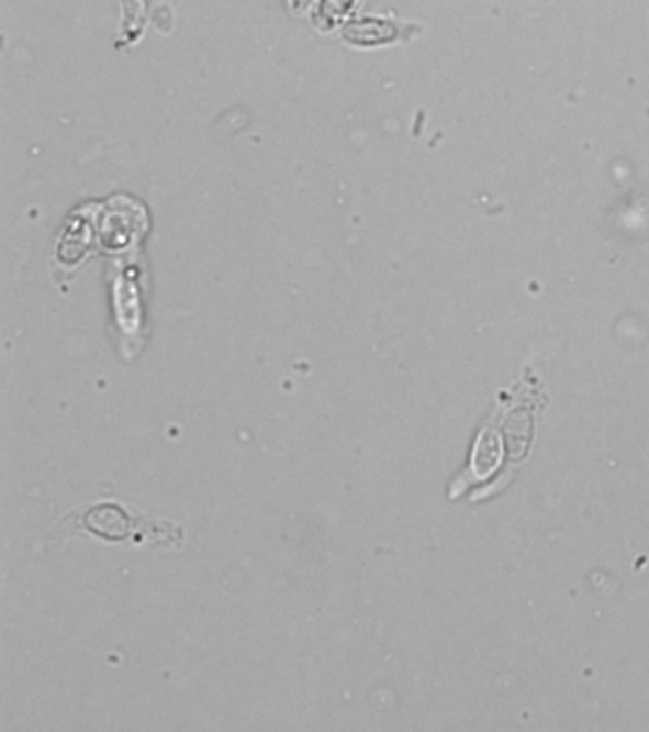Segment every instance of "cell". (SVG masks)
Segmentation results:
<instances>
[{"mask_svg": "<svg viewBox=\"0 0 649 732\" xmlns=\"http://www.w3.org/2000/svg\"><path fill=\"white\" fill-rule=\"evenodd\" d=\"M360 0H321L318 10L314 14V23L322 31H329L336 27L337 23L349 18Z\"/></svg>", "mask_w": 649, "mask_h": 732, "instance_id": "obj_3", "label": "cell"}, {"mask_svg": "<svg viewBox=\"0 0 649 732\" xmlns=\"http://www.w3.org/2000/svg\"><path fill=\"white\" fill-rule=\"evenodd\" d=\"M343 38L357 46H376V44L393 43L399 36L396 23L381 18H357L343 25Z\"/></svg>", "mask_w": 649, "mask_h": 732, "instance_id": "obj_2", "label": "cell"}, {"mask_svg": "<svg viewBox=\"0 0 649 732\" xmlns=\"http://www.w3.org/2000/svg\"><path fill=\"white\" fill-rule=\"evenodd\" d=\"M648 25H649V18H648Z\"/></svg>", "mask_w": 649, "mask_h": 732, "instance_id": "obj_5", "label": "cell"}, {"mask_svg": "<svg viewBox=\"0 0 649 732\" xmlns=\"http://www.w3.org/2000/svg\"><path fill=\"white\" fill-rule=\"evenodd\" d=\"M307 2L309 0H290V4H292L293 10H300V8L305 7Z\"/></svg>", "mask_w": 649, "mask_h": 732, "instance_id": "obj_4", "label": "cell"}, {"mask_svg": "<svg viewBox=\"0 0 649 732\" xmlns=\"http://www.w3.org/2000/svg\"><path fill=\"white\" fill-rule=\"evenodd\" d=\"M75 531L90 532L96 539L113 544L130 542L136 547H179L186 539V532L176 524L139 518L114 502L98 503L86 510Z\"/></svg>", "mask_w": 649, "mask_h": 732, "instance_id": "obj_1", "label": "cell"}]
</instances>
